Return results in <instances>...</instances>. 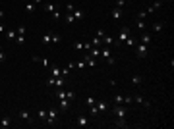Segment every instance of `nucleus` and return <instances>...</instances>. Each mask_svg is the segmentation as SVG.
Instances as JSON below:
<instances>
[{
  "label": "nucleus",
  "instance_id": "obj_2",
  "mask_svg": "<svg viewBox=\"0 0 174 129\" xmlns=\"http://www.w3.org/2000/svg\"><path fill=\"white\" fill-rule=\"evenodd\" d=\"M47 83H48V85H52V87L62 89V87L66 85V79L64 77H47Z\"/></svg>",
  "mask_w": 174,
  "mask_h": 129
},
{
  "label": "nucleus",
  "instance_id": "obj_19",
  "mask_svg": "<svg viewBox=\"0 0 174 129\" xmlns=\"http://www.w3.org/2000/svg\"><path fill=\"white\" fill-rule=\"evenodd\" d=\"M51 35H52V46H56V44H60V35L56 33V31H51Z\"/></svg>",
  "mask_w": 174,
  "mask_h": 129
},
{
  "label": "nucleus",
  "instance_id": "obj_48",
  "mask_svg": "<svg viewBox=\"0 0 174 129\" xmlns=\"http://www.w3.org/2000/svg\"><path fill=\"white\" fill-rule=\"evenodd\" d=\"M0 50H2V46H0Z\"/></svg>",
  "mask_w": 174,
  "mask_h": 129
},
{
  "label": "nucleus",
  "instance_id": "obj_41",
  "mask_svg": "<svg viewBox=\"0 0 174 129\" xmlns=\"http://www.w3.org/2000/svg\"><path fill=\"white\" fill-rule=\"evenodd\" d=\"M105 35H106V33H105V29H99V31H97V37H101V39H103Z\"/></svg>",
  "mask_w": 174,
  "mask_h": 129
},
{
  "label": "nucleus",
  "instance_id": "obj_32",
  "mask_svg": "<svg viewBox=\"0 0 174 129\" xmlns=\"http://www.w3.org/2000/svg\"><path fill=\"white\" fill-rule=\"evenodd\" d=\"M161 4H163V2H155V4H153V6H149V10H147V14H151V12H155V10H159V8H161Z\"/></svg>",
  "mask_w": 174,
  "mask_h": 129
},
{
  "label": "nucleus",
  "instance_id": "obj_9",
  "mask_svg": "<svg viewBox=\"0 0 174 129\" xmlns=\"http://www.w3.org/2000/svg\"><path fill=\"white\" fill-rule=\"evenodd\" d=\"M110 18H112V19H120V18H122V8H112V10H110Z\"/></svg>",
  "mask_w": 174,
  "mask_h": 129
},
{
  "label": "nucleus",
  "instance_id": "obj_8",
  "mask_svg": "<svg viewBox=\"0 0 174 129\" xmlns=\"http://www.w3.org/2000/svg\"><path fill=\"white\" fill-rule=\"evenodd\" d=\"M33 62L41 64V66L47 67V70H48V66H51V60H47V58H39V56H35V58H33Z\"/></svg>",
  "mask_w": 174,
  "mask_h": 129
},
{
  "label": "nucleus",
  "instance_id": "obj_36",
  "mask_svg": "<svg viewBox=\"0 0 174 129\" xmlns=\"http://www.w3.org/2000/svg\"><path fill=\"white\" fill-rule=\"evenodd\" d=\"M114 104H124V96L122 95H116L114 96Z\"/></svg>",
  "mask_w": 174,
  "mask_h": 129
},
{
  "label": "nucleus",
  "instance_id": "obj_18",
  "mask_svg": "<svg viewBox=\"0 0 174 129\" xmlns=\"http://www.w3.org/2000/svg\"><path fill=\"white\" fill-rule=\"evenodd\" d=\"M114 125H116V127H124V129L130 127V125L126 123V118H116V123H114Z\"/></svg>",
  "mask_w": 174,
  "mask_h": 129
},
{
  "label": "nucleus",
  "instance_id": "obj_6",
  "mask_svg": "<svg viewBox=\"0 0 174 129\" xmlns=\"http://www.w3.org/2000/svg\"><path fill=\"white\" fill-rule=\"evenodd\" d=\"M130 37V29H128V27H124V29H120V33H118V41L116 43H126V39Z\"/></svg>",
  "mask_w": 174,
  "mask_h": 129
},
{
  "label": "nucleus",
  "instance_id": "obj_42",
  "mask_svg": "<svg viewBox=\"0 0 174 129\" xmlns=\"http://www.w3.org/2000/svg\"><path fill=\"white\" fill-rule=\"evenodd\" d=\"M145 15H147V12H139V14H138V19H145Z\"/></svg>",
  "mask_w": 174,
  "mask_h": 129
},
{
  "label": "nucleus",
  "instance_id": "obj_23",
  "mask_svg": "<svg viewBox=\"0 0 174 129\" xmlns=\"http://www.w3.org/2000/svg\"><path fill=\"white\" fill-rule=\"evenodd\" d=\"M72 14H74V18H76V19H83V18H85V12L80 10V8H77V10H74Z\"/></svg>",
  "mask_w": 174,
  "mask_h": 129
},
{
  "label": "nucleus",
  "instance_id": "obj_47",
  "mask_svg": "<svg viewBox=\"0 0 174 129\" xmlns=\"http://www.w3.org/2000/svg\"><path fill=\"white\" fill-rule=\"evenodd\" d=\"M4 15H6V14H4V10H0V21L4 19Z\"/></svg>",
  "mask_w": 174,
  "mask_h": 129
},
{
  "label": "nucleus",
  "instance_id": "obj_15",
  "mask_svg": "<svg viewBox=\"0 0 174 129\" xmlns=\"http://www.w3.org/2000/svg\"><path fill=\"white\" fill-rule=\"evenodd\" d=\"M95 106H97V110H99V112H106V110H109V104H106L105 100H99Z\"/></svg>",
  "mask_w": 174,
  "mask_h": 129
},
{
  "label": "nucleus",
  "instance_id": "obj_39",
  "mask_svg": "<svg viewBox=\"0 0 174 129\" xmlns=\"http://www.w3.org/2000/svg\"><path fill=\"white\" fill-rule=\"evenodd\" d=\"M66 10H68V14H72V12H74V10H76V8H74V4H72V2H70V4H68V6H66Z\"/></svg>",
  "mask_w": 174,
  "mask_h": 129
},
{
  "label": "nucleus",
  "instance_id": "obj_24",
  "mask_svg": "<svg viewBox=\"0 0 174 129\" xmlns=\"http://www.w3.org/2000/svg\"><path fill=\"white\" fill-rule=\"evenodd\" d=\"M43 44H47V46H51V44H52V35H51V31H48V33L43 37Z\"/></svg>",
  "mask_w": 174,
  "mask_h": 129
},
{
  "label": "nucleus",
  "instance_id": "obj_17",
  "mask_svg": "<svg viewBox=\"0 0 174 129\" xmlns=\"http://www.w3.org/2000/svg\"><path fill=\"white\" fill-rule=\"evenodd\" d=\"M70 106H72V100H70V98H62L60 100V108H62V110H68Z\"/></svg>",
  "mask_w": 174,
  "mask_h": 129
},
{
  "label": "nucleus",
  "instance_id": "obj_29",
  "mask_svg": "<svg viewBox=\"0 0 174 129\" xmlns=\"http://www.w3.org/2000/svg\"><path fill=\"white\" fill-rule=\"evenodd\" d=\"M85 104H87V108H91V106H95V104H97V100H95L93 96H87V98H85Z\"/></svg>",
  "mask_w": 174,
  "mask_h": 129
},
{
  "label": "nucleus",
  "instance_id": "obj_22",
  "mask_svg": "<svg viewBox=\"0 0 174 129\" xmlns=\"http://www.w3.org/2000/svg\"><path fill=\"white\" fill-rule=\"evenodd\" d=\"M16 37H18V31H8L6 29V39H8V41H16Z\"/></svg>",
  "mask_w": 174,
  "mask_h": 129
},
{
  "label": "nucleus",
  "instance_id": "obj_28",
  "mask_svg": "<svg viewBox=\"0 0 174 129\" xmlns=\"http://www.w3.org/2000/svg\"><path fill=\"white\" fill-rule=\"evenodd\" d=\"M64 21L68 23V25H72V23L76 21V18H74V14H66V15H64Z\"/></svg>",
  "mask_w": 174,
  "mask_h": 129
},
{
  "label": "nucleus",
  "instance_id": "obj_14",
  "mask_svg": "<svg viewBox=\"0 0 174 129\" xmlns=\"http://www.w3.org/2000/svg\"><path fill=\"white\" fill-rule=\"evenodd\" d=\"M77 125H80V127H87V125H89V118H87V116H80V118H77Z\"/></svg>",
  "mask_w": 174,
  "mask_h": 129
},
{
  "label": "nucleus",
  "instance_id": "obj_35",
  "mask_svg": "<svg viewBox=\"0 0 174 129\" xmlns=\"http://www.w3.org/2000/svg\"><path fill=\"white\" fill-rule=\"evenodd\" d=\"M109 56H110L109 48H101V58H109Z\"/></svg>",
  "mask_w": 174,
  "mask_h": 129
},
{
  "label": "nucleus",
  "instance_id": "obj_10",
  "mask_svg": "<svg viewBox=\"0 0 174 129\" xmlns=\"http://www.w3.org/2000/svg\"><path fill=\"white\" fill-rule=\"evenodd\" d=\"M19 119H23L25 123H31V114L27 110H19Z\"/></svg>",
  "mask_w": 174,
  "mask_h": 129
},
{
  "label": "nucleus",
  "instance_id": "obj_5",
  "mask_svg": "<svg viewBox=\"0 0 174 129\" xmlns=\"http://www.w3.org/2000/svg\"><path fill=\"white\" fill-rule=\"evenodd\" d=\"M112 112H114V116H116V118H126L128 108H124V104H116V106L112 108Z\"/></svg>",
  "mask_w": 174,
  "mask_h": 129
},
{
  "label": "nucleus",
  "instance_id": "obj_40",
  "mask_svg": "<svg viewBox=\"0 0 174 129\" xmlns=\"http://www.w3.org/2000/svg\"><path fill=\"white\" fill-rule=\"evenodd\" d=\"M114 6H116V8H122V10H124V0H116Z\"/></svg>",
  "mask_w": 174,
  "mask_h": 129
},
{
  "label": "nucleus",
  "instance_id": "obj_12",
  "mask_svg": "<svg viewBox=\"0 0 174 129\" xmlns=\"http://www.w3.org/2000/svg\"><path fill=\"white\" fill-rule=\"evenodd\" d=\"M103 44H105V46H112V44H118V43H116L110 35H105V37H103Z\"/></svg>",
  "mask_w": 174,
  "mask_h": 129
},
{
  "label": "nucleus",
  "instance_id": "obj_45",
  "mask_svg": "<svg viewBox=\"0 0 174 129\" xmlns=\"http://www.w3.org/2000/svg\"><path fill=\"white\" fill-rule=\"evenodd\" d=\"M0 33H6V25H4L2 21H0Z\"/></svg>",
  "mask_w": 174,
  "mask_h": 129
},
{
  "label": "nucleus",
  "instance_id": "obj_21",
  "mask_svg": "<svg viewBox=\"0 0 174 129\" xmlns=\"http://www.w3.org/2000/svg\"><path fill=\"white\" fill-rule=\"evenodd\" d=\"M37 116H39L41 123H47V110H43V108H41V110L37 112Z\"/></svg>",
  "mask_w": 174,
  "mask_h": 129
},
{
  "label": "nucleus",
  "instance_id": "obj_34",
  "mask_svg": "<svg viewBox=\"0 0 174 129\" xmlns=\"http://www.w3.org/2000/svg\"><path fill=\"white\" fill-rule=\"evenodd\" d=\"M89 114H91V116H93V118H97V116H99V114H101V112H99V110H97V106H91V108H89Z\"/></svg>",
  "mask_w": 174,
  "mask_h": 129
},
{
  "label": "nucleus",
  "instance_id": "obj_20",
  "mask_svg": "<svg viewBox=\"0 0 174 129\" xmlns=\"http://www.w3.org/2000/svg\"><path fill=\"white\" fill-rule=\"evenodd\" d=\"M35 10H37V4L35 2H27L25 4V12H27V14H33Z\"/></svg>",
  "mask_w": 174,
  "mask_h": 129
},
{
  "label": "nucleus",
  "instance_id": "obj_33",
  "mask_svg": "<svg viewBox=\"0 0 174 129\" xmlns=\"http://www.w3.org/2000/svg\"><path fill=\"white\" fill-rule=\"evenodd\" d=\"M74 50H85V43H74Z\"/></svg>",
  "mask_w": 174,
  "mask_h": 129
},
{
  "label": "nucleus",
  "instance_id": "obj_46",
  "mask_svg": "<svg viewBox=\"0 0 174 129\" xmlns=\"http://www.w3.org/2000/svg\"><path fill=\"white\" fill-rule=\"evenodd\" d=\"M4 60H6V54H4V52L0 50V62H4Z\"/></svg>",
  "mask_w": 174,
  "mask_h": 129
},
{
  "label": "nucleus",
  "instance_id": "obj_43",
  "mask_svg": "<svg viewBox=\"0 0 174 129\" xmlns=\"http://www.w3.org/2000/svg\"><path fill=\"white\" fill-rule=\"evenodd\" d=\"M85 66H87V64L83 62V60H81V62H77V67H80V70H83V67H85Z\"/></svg>",
  "mask_w": 174,
  "mask_h": 129
},
{
  "label": "nucleus",
  "instance_id": "obj_16",
  "mask_svg": "<svg viewBox=\"0 0 174 129\" xmlns=\"http://www.w3.org/2000/svg\"><path fill=\"white\" fill-rule=\"evenodd\" d=\"M12 125V118L10 116H4L2 119H0V127H10Z\"/></svg>",
  "mask_w": 174,
  "mask_h": 129
},
{
  "label": "nucleus",
  "instance_id": "obj_26",
  "mask_svg": "<svg viewBox=\"0 0 174 129\" xmlns=\"http://www.w3.org/2000/svg\"><path fill=\"white\" fill-rule=\"evenodd\" d=\"M141 81H143V79H141V75H134V77H132V85H134V87L141 85Z\"/></svg>",
  "mask_w": 174,
  "mask_h": 129
},
{
  "label": "nucleus",
  "instance_id": "obj_38",
  "mask_svg": "<svg viewBox=\"0 0 174 129\" xmlns=\"http://www.w3.org/2000/svg\"><path fill=\"white\" fill-rule=\"evenodd\" d=\"M126 44H128V46H134V44H135V39L134 37H128L126 39Z\"/></svg>",
  "mask_w": 174,
  "mask_h": 129
},
{
  "label": "nucleus",
  "instance_id": "obj_1",
  "mask_svg": "<svg viewBox=\"0 0 174 129\" xmlns=\"http://www.w3.org/2000/svg\"><path fill=\"white\" fill-rule=\"evenodd\" d=\"M45 12H48V14L52 15V19H60V10H58L54 4L47 2V4H45Z\"/></svg>",
  "mask_w": 174,
  "mask_h": 129
},
{
  "label": "nucleus",
  "instance_id": "obj_30",
  "mask_svg": "<svg viewBox=\"0 0 174 129\" xmlns=\"http://www.w3.org/2000/svg\"><path fill=\"white\" fill-rule=\"evenodd\" d=\"M91 44H93V46H101V44H103V39L95 35V37H93V41H91Z\"/></svg>",
  "mask_w": 174,
  "mask_h": 129
},
{
  "label": "nucleus",
  "instance_id": "obj_37",
  "mask_svg": "<svg viewBox=\"0 0 174 129\" xmlns=\"http://www.w3.org/2000/svg\"><path fill=\"white\" fill-rule=\"evenodd\" d=\"M135 23H138V29L139 31H145V21H143V19H138Z\"/></svg>",
  "mask_w": 174,
  "mask_h": 129
},
{
  "label": "nucleus",
  "instance_id": "obj_25",
  "mask_svg": "<svg viewBox=\"0 0 174 129\" xmlns=\"http://www.w3.org/2000/svg\"><path fill=\"white\" fill-rule=\"evenodd\" d=\"M141 44H147V46L151 44V35H149V33H143L141 35Z\"/></svg>",
  "mask_w": 174,
  "mask_h": 129
},
{
  "label": "nucleus",
  "instance_id": "obj_11",
  "mask_svg": "<svg viewBox=\"0 0 174 129\" xmlns=\"http://www.w3.org/2000/svg\"><path fill=\"white\" fill-rule=\"evenodd\" d=\"M83 62H85V64H87V66H89V67H95V66H97V60H95L93 56H89V54H85Z\"/></svg>",
  "mask_w": 174,
  "mask_h": 129
},
{
  "label": "nucleus",
  "instance_id": "obj_13",
  "mask_svg": "<svg viewBox=\"0 0 174 129\" xmlns=\"http://www.w3.org/2000/svg\"><path fill=\"white\" fill-rule=\"evenodd\" d=\"M87 54H89V56H93V58L97 60V58H101V48H99V46H93L89 52H87Z\"/></svg>",
  "mask_w": 174,
  "mask_h": 129
},
{
  "label": "nucleus",
  "instance_id": "obj_4",
  "mask_svg": "<svg viewBox=\"0 0 174 129\" xmlns=\"http://www.w3.org/2000/svg\"><path fill=\"white\" fill-rule=\"evenodd\" d=\"M16 31H18V37H16V43H18V44H23V43H25V31H27V29H25V25H19Z\"/></svg>",
  "mask_w": 174,
  "mask_h": 129
},
{
  "label": "nucleus",
  "instance_id": "obj_44",
  "mask_svg": "<svg viewBox=\"0 0 174 129\" xmlns=\"http://www.w3.org/2000/svg\"><path fill=\"white\" fill-rule=\"evenodd\" d=\"M106 60H109V66H112V64H114V56H112V54H110Z\"/></svg>",
  "mask_w": 174,
  "mask_h": 129
},
{
  "label": "nucleus",
  "instance_id": "obj_31",
  "mask_svg": "<svg viewBox=\"0 0 174 129\" xmlns=\"http://www.w3.org/2000/svg\"><path fill=\"white\" fill-rule=\"evenodd\" d=\"M56 96H58V100H62V98H68V91H62V89H60V91L56 92Z\"/></svg>",
  "mask_w": 174,
  "mask_h": 129
},
{
  "label": "nucleus",
  "instance_id": "obj_3",
  "mask_svg": "<svg viewBox=\"0 0 174 129\" xmlns=\"http://www.w3.org/2000/svg\"><path fill=\"white\" fill-rule=\"evenodd\" d=\"M58 119V112L54 108H51V110H47V125H54Z\"/></svg>",
  "mask_w": 174,
  "mask_h": 129
},
{
  "label": "nucleus",
  "instance_id": "obj_7",
  "mask_svg": "<svg viewBox=\"0 0 174 129\" xmlns=\"http://www.w3.org/2000/svg\"><path fill=\"white\" fill-rule=\"evenodd\" d=\"M135 52H138V58H145L149 54V46L147 44H138V50Z\"/></svg>",
  "mask_w": 174,
  "mask_h": 129
},
{
  "label": "nucleus",
  "instance_id": "obj_27",
  "mask_svg": "<svg viewBox=\"0 0 174 129\" xmlns=\"http://www.w3.org/2000/svg\"><path fill=\"white\" fill-rule=\"evenodd\" d=\"M163 29H164V23H163V21L153 23V31H155V33H159V31H163Z\"/></svg>",
  "mask_w": 174,
  "mask_h": 129
}]
</instances>
